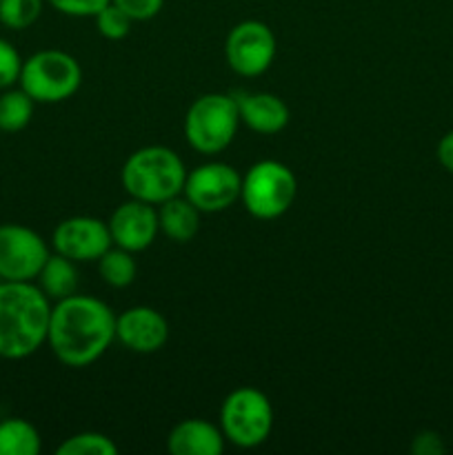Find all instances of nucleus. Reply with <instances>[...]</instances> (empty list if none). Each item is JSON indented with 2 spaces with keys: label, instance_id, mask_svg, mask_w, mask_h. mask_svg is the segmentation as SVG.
Returning <instances> with one entry per match:
<instances>
[{
  "label": "nucleus",
  "instance_id": "1",
  "mask_svg": "<svg viewBox=\"0 0 453 455\" xmlns=\"http://www.w3.org/2000/svg\"><path fill=\"white\" fill-rule=\"evenodd\" d=\"M115 340V314L93 296H74L52 307L47 342L65 367L83 369L102 358Z\"/></svg>",
  "mask_w": 453,
  "mask_h": 455
},
{
  "label": "nucleus",
  "instance_id": "2",
  "mask_svg": "<svg viewBox=\"0 0 453 455\" xmlns=\"http://www.w3.org/2000/svg\"><path fill=\"white\" fill-rule=\"evenodd\" d=\"M52 300L34 283L0 280V358L25 360L47 342Z\"/></svg>",
  "mask_w": 453,
  "mask_h": 455
},
{
  "label": "nucleus",
  "instance_id": "3",
  "mask_svg": "<svg viewBox=\"0 0 453 455\" xmlns=\"http://www.w3.org/2000/svg\"><path fill=\"white\" fill-rule=\"evenodd\" d=\"M124 191L131 198L147 204L167 203L182 194L187 180V167L180 156L163 145L142 147L133 151L120 172Z\"/></svg>",
  "mask_w": 453,
  "mask_h": 455
},
{
  "label": "nucleus",
  "instance_id": "4",
  "mask_svg": "<svg viewBox=\"0 0 453 455\" xmlns=\"http://www.w3.org/2000/svg\"><path fill=\"white\" fill-rule=\"evenodd\" d=\"M240 127L238 102L226 93H204L191 102L182 132L191 149L203 156H216L234 142Z\"/></svg>",
  "mask_w": 453,
  "mask_h": 455
},
{
  "label": "nucleus",
  "instance_id": "5",
  "mask_svg": "<svg viewBox=\"0 0 453 455\" xmlns=\"http://www.w3.org/2000/svg\"><path fill=\"white\" fill-rule=\"evenodd\" d=\"M20 89L40 105H56L74 96L83 84V67L62 49H43L22 60Z\"/></svg>",
  "mask_w": 453,
  "mask_h": 455
},
{
  "label": "nucleus",
  "instance_id": "6",
  "mask_svg": "<svg viewBox=\"0 0 453 455\" xmlns=\"http://www.w3.org/2000/svg\"><path fill=\"white\" fill-rule=\"evenodd\" d=\"M298 196V180L287 164L260 160L242 176L240 200L258 220H275L291 209Z\"/></svg>",
  "mask_w": 453,
  "mask_h": 455
},
{
  "label": "nucleus",
  "instance_id": "7",
  "mask_svg": "<svg viewBox=\"0 0 453 455\" xmlns=\"http://www.w3.org/2000/svg\"><path fill=\"white\" fill-rule=\"evenodd\" d=\"M274 429V407L260 389H234L220 407V431L226 443L240 449H256Z\"/></svg>",
  "mask_w": 453,
  "mask_h": 455
},
{
  "label": "nucleus",
  "instance_id": "8",
  "mask_svg": "<svg viewBox=\"0 0 453 455\" xmlns=\"http://www.w3.org/2000/svg\"><path fill=\"white\" fill-rule=\"evenodd\" d=\"M49 258L43 235L18 222L0 225V280L34 283Z\"/></svg>",
  "mask_w": 453,
  "mask_h": 455
},
{
  "label": "nucleus",
  "instance_id": "9",
  "mask_svg": "<svg viewBox=\"0 0 453 455\" xmlns=\"http://www.w3.org/2000/svg\"><path fill=\"white\" fill-rule=\"evenodd\" d=\"M275 36L262 20H242L225 40L226 65L242 78H258L275 60Z\"/></svg>",
  "mask_w": 453,
  "mask_h": 455
},
{
  "label": "nucleus",
  "instance_id": "10",
  "mask_svg": "<svg viewBox=\"0 0 453 455\" xmlns=\"http://www.w3.org/2000/svg\"><path fill=\"white\" fill-rule=\"evenodd\" d=\"M242 176L226 163H207L187 173L182 196L200 213H220L240 200Z\"/></svg>",
  "mask_w": 453,
  "mask_h": 455
},
{
  "label": "nucleus",
  "instance_id": "11",
  "mask_svg": "<svg viewBox=\"0 0 453 455\" xmlns=\"http://www.w3.org/2000/svg\"><path fill=\"white\" fill-rule=\"evenodd\" d=\"M52 244L56 253L74 262H98V258L111 247L109 225L93 216H71L58 222Z\"/></svg>",
  "mask_w": 453,
  "mask_h": 455
},
{
  "label": "nucleus",
  "instance_id": "12",
  "mask_svg": "<svg viewBox=\"0 0 453 455\" xmlns=\"http://www.w3.org/2000/svg\"><path fill=\"white\" fill-rule=\"evenodd\" d=\"M107 225H109L114 247L127 249L131 253L149 249L160 231L158 212L154 204H147L136 198L115 207Z\"/></svg>",
  "mask_w": 453,
  "mask_h": 455
},
{
  "label": "nucleus",
  "instance_id": "13",
  "mask_svg": "<svg viewBox=\"0 0 453 455\" xmlns=\"http://www.w3.org/2000/svg\"><path fill=\"white\" fill-rule=\"evenodd\" d=\"M115 340L133 354H155L167 345L169 324L154 307H131L115 315Z\"/></svg>",
  "mask_w": 453,
  "mask_h": 455
},
{
  "label": "nucleus",
  "instance_id": "14",
  "mask_svg": "<svg viewBox=\"0 0 453 455\" xmlns=\"http://www.w3.org/2000/svg\"><path fill=\"white\" fill-rule=\"evenodd\" d=\"M240 111V123L247 124L251 132L260 136H274L289 124V107L282 98L274 93H242L235 98Z\"/></svg>",
  "mask_w": 453,
  "mask_h": 455
},
{
  "label": "nucleus",
  "instance_id": "15",
  "mask_svg": "<svg viewBox=\"0 0 453 455\" xmlns=\"http://www.w3.org/2000/svg\"><path fill=\"white\" fill-rule=\"evenodd\" d=\"M167 451L171 455H220L225 451V435L220 427L191 418L178 422L167 435Z\"/></svg>",
  "mask_w": 453,
  "mask_h": 455
},
{
  "label": "nucleus",
  "instance_id": "16",
  "mask_svg": "<svg viewBox=\"0 0 453 455\" xmlns=\"http://www.w3.org/2000/svg\"><path fill=\"white\" fill-rule=\"evenodd\" d=\"M160 231L173 243H189L200 229V212L185 198L176 196L167 203L158 204Z\"/></svg>",
  "mask_w": 453,
  "mask_h": 455
},
{
  "label": "nucleus",
  "instance_id": "17",
  "mask_svg": "<svg viewBox=\"0 0 453 455\" xmlns=\"http://www.w3.org/2000/svg\"><path fill=\"white\" fill-rule=\"evenodd\" d=\"M78 262L69 260V258L60 256V253H49L44 260L43 269L38 274V287L49 300L58 302L65 298L78 293Z\"/></svg>",
  "mask_w": 453,
  "mask_h": 455
},
{
  "label": "nucleus",
  "instance_id": "18",
  "mask_svg": "<svg viewBox=\"0 0 453 455\" xmlns=\"http://www.w3.org/2000/svg\"><path fill=\"white\" fill-rule=\"evenodd\" d=\"M43 449L38 429L22 418L0 420V455H38Z\"/></svg>",
  "mask_w": 453,
  "mask_h": 455
},
{
  "label": "nucleus",
  "instance_id": "19",
  "mask_svg": "<svg viewBox=\"0 0 453 455\" xmlns=\"http://www.w3.org/2000/svg\"><path fill=\"white\" fill-rule=\"evenodd\" d=\"M36 102L25 89H3L0 93V132L18 133L34 118Z\"/></svg>",
  "mask_w": 453,
  "mask_h": 455
},
{
  "label": "nucleus",
  "instance_id": "20",
  "mask_svg": "<svg viewBox=\"0 0 453 455\" xmlns=\"http://www.w3.org/2000/svg\"><path fill=\"white\" fill-rule=\"evenodd\" d=\"M98 274L109 287L124 289L136 280L138 265L133 260V253L127 249H120L111 244L100 258H98Z\"/></svg>",
  "mask_w": 453,
  "mask_h": 455
},
{
  "label": "nucleus",
  "instance_id": "21",
  "mask_svg": "<svg viewBox=\"0 0 453 455\" xmlns=\"http://www.w3.org/2000/svg\"><path fill=\"white\" fill-rule=\"evenodd\" d=\"M58 455H115L118 453V444L105 434H96V431H84V434H76L67 438L65 443L58 444Z\"/></svg>",
  "mask_w": 453,
  "mask_h": 455
},
{
  "label": "nucleus",
  "instance_id": "22",
  "mask_svg": "<svg viewBox=\"0 0 453 455\" xmlns=\"http://www.w3.org/2000/svg\"><path fill=\"white\" fill-rule=\"evenodd\" d=\"M44 0H0V25L7 29H29L40 18Z\"/></svg>",
  "mask_w": 453,
  "mask_h": 455
},
{
  "label": "nucleus",
  "instance_id": "23",
  "mask_svg": "<svg viewBox=\"0 0 453 455\" xmlns=\"http://www.w3.org/2000/svg\"><path fill=\"white\" fill-rule=\"evenodd\" d=\"M96 20V29L102 38L107 40H123L127 38L129 31H131L133 20L123 12L120 7H115L114 3H109L107 7H102L100 12L93 16Z\"/></svg>",
  "mask_w": 453,
  "mask_h": 455
},
{
  "label": "nucleus",
  "instance_id": "24",
  "mask_svg": "<svg viewBox=\"0 0 453 455\" xmlns=\"http://www.w3.org/2000/svg\"><path fill=\"white\" fill-rule=\"evenodd\" d=\"M22 58L9 40L0 38V89H9L20 80Z\"/></svg>",
  "mask_w": 453,
  "mask_h": 455
},
{
  "label": "nucleus",
  "instance_id": "25",
  "mask_svg": "<svg viewBox=\"0 0 453 455\" xmlns=\"http://www.w3.org/2000/svg\"><path fill=\"white\" fill-rule=\"evenodd\" d=\"M52 4L58 13L71 18H93L111 0H44Z\"/></svg>",
  "mask_w": 453,
  "mask_h": 455
},
{
  "label": "nucleus",
  "instance_id": "26",
  "mask_svg": "<svg viewBox=\"0 0 453 455\" xmlns=\"http://www.w3.org/2000/svg\"><path fill=\"white\" fill-rule=\"evenodd\" d=\"M111 3L123 9L133 22H145L163 12L164 0H111Z\"/></svg>",
  "mask_w": 453,
  "mask_h": 455
},
{
  "label": "nucleus",
  "instance_id": "27",
  "mask_svg": "<svg viewBox=\"0 0 453 455\" xmlns=\"http://www.w3.org/2000/svg\"><path fill=\"white\" fill-rule=\"evenodd\" d=\"M447 451L442 443V435L438 431L425 429L420 434H416V438L411 440V453L413 455H442Z\"/></svg>",
  "mask_w": 453,
  "mask_h": 455
},
{
  "label": "nucleus",
  "instance_id": "28",
  "mask_svg": "<svg viewBox=\"0 0 453 455\" xmlns=\"http://www.w3.org/2000/svg\"><path fill=\"white\" fill-rule=\"evenodd\" d=\"M438 163L447 169L449 173H453V129L444 133L438 142Z\"/></svg>",
  "mask_w": 453,
  "mask_h": 455
}]
</instances>
